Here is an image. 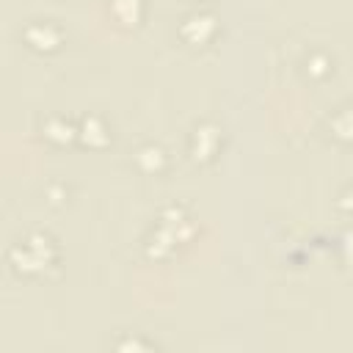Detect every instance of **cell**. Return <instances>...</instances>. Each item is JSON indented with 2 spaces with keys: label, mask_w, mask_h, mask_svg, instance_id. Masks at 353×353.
I'll return each mask as SVG.
<instances>
[{
  "label": "cell",
  "mask_w": 353,
  "mask_h": 353,
  "mask_svg": "<svg viewBox=\"0 0 353 353\" xmlns=\"http://www.w3.org/2000/svg\"><path fill=\"white\" fill-rule=\"evenodd\" d=\"M339 207H342V210H353V188L339 199Z\"/></svg>",
  "instance_id": "obj_11"
},
{
  "label": "cell",
  "mask_w": 353,
  "mask_h": 353,
  "mask_svg": "<svg viewBox=\"0 0 353 353\" xmlns=\"http://www.w3.org/2000/svg\"><path fill=\"white\" fill-rule=\"evenodd\" d=\"M110 8L127 25H135L141 19V14H143V3L141 0H110Z\"/></svg>",
  "instance_id": "obj_8"
},
{
  "label": "cell",
  "mask_w": 353,
  "mask_h": 353,
  "mask_svg": "<svg viewBox=\"0 0 353 353\" xmlns=\"http://www.w3.org/2000/svg\"><path fill=\"white\" fill-rule=\"evenodd\" d=\"M41 130H44V135H47L50 141H55V143H66V141H72V138L77 135L74 124H72V121H66V119H61V116L47 119Z\"/></svg>",
  "instance_id": "obj_7"
},
{
  "label": "cell",
  "mask_w": 353,
  "mask_h": 353,
  "mask_svg": "<svg viewBox=\"0 0 353 353\" xmlns=\"http://www.w3.org/2000/svg\"><path fill=\"white\" fill-rule=\"evenodd\" d=\"M218 143H221V130L215 124H199L193 130V138H190V154H193V160H199V163L210 160L218 152Z\"/></svg>",
  "instance_id": "obj_3"
},
{
  "label": "cell",
  "mask_w": 353,
  "mask_h": 353,
  "mask_svg": "<svg viewBox=\"0 0 353 353\" xmlns=\"http://www.w3.org/2000/svg\"><path fill=\"white\" fill-rule=\"evenodd\" d=\"M8 256H11V262L17 265V270L36 273V270H44V268L55 259V248H52V240H50V237L33 234V237H28L25 243H17V245L8 251Z\"/></svg>",
  "instance_id": "obj_1"
},
{
  "label": "cell",
  "mask_w": 353,
  "mask_h": 353,
  "mask_svg": "<svg viewBox=\"0 0 353 353\" xmlns=\"http://www.w3.org/2000/svg\"><path fill=\"white\" fill-rule=\"evenodd\" d=\"M215 28H218V22H215L212 14H207V11H196V14L185 17V22L179 25V33H182V39L190 41V44H204V41L212 39Z\"/></svg>",
  "instance_id": "obj_2"
},
{
  "label": "cell",
  "mask_w": 353,
  "mask_h": 353,
  "mask_svg": "<svg viewBox=\"0 0 353 353\" xmlns=\"http://www.w3.org/2000/svg\"><path fill=\"white\" fill-rule=\"evenodd\" d=\"M306 69H309V74H314V77H323V74H328V72H331V61H328L325 55H309V61H306Z\"/></svg>",
  "instance_id": "obj_10"
},
{
  "label": "cell",
  "mask_w": 353,
  "mask_h": 353,
  "mask_svg": "<svg viewBox=\"0 0 353 353\" xmlns=\"http://www.w3.org/2000/svg\"><path fill=\"white\" fill-rule=\"evenodd\" d=\"M331 132L345 141V143H353V108H342L334 119H331Z\"/></svg>",
  "instance_id": "obj_9"
},
{
  "label": "cell",
  "mask_w": 353,
  "mask_h": 353,
  "mask_svg": "<svg viewBox=\"0 0 353 353\" xmlns=\"http://www.w3.org/2000/svg\"><path fill=\"white\" fill-rule=\"evenodd\" d=\"M135 165H138L141 171H146V174H157V171H163V165H165V154H163L160 146L146 143V146H141V149L135 152Z\"/></svg>",
  "instance_id": "obj_6"
},
{
  "label": "cell",
  "mask_w": 353,
  "mask_h": 353,
  "mask_svg": "<svg viewBox=\"0 0 353 353\" xmlns=\"http://www.w3.org/2000/svg\"><path fill=\"white\" fill-rule=\"evenodd\" d=\"M25 41L33 47V50H41V52H50L61 44V30L52 25V22H33L25 28Z\"/></svg>",
  "instance_id": "obj_4"
},
{
  "label": "cell",
  "mask_w": 353,
  "mask_h": 353,
  "mask_svg": "<svg viewBox=\"0 0 353 353\" xmlns=\"http://www.w3.org/2000/svg\"><path fill=\"white\" fill-rule=\"evenodd\" d=\"M77 135H80V138H83L88 146H105V143L110 141V132H108L105 121H102V119H97V116L83 119V124H80Z\"/></svg>",
  "instance_id": "obj_5"
}]
</instances>
